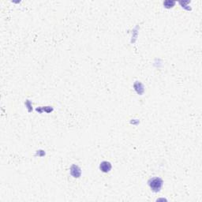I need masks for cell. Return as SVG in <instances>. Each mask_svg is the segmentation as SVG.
<instances>
[{
    "label": "cell",
    "instance_id": "1",
    "mask_svg": "<svg viewBox=\"0 0 202 202\" xmlns=\"http://www.w3.org/2000/svg\"><path fill=\"white\" fill-rule=\"evenodd\" d=\"M148 185L154 192H158L161 189L163 181L160 178H153L148 181Z\"/></svg>",
    "mask_w": 202,
    "mask_h": 202
},
{
    "label": "cell",
    "instance_id": "2",
    "mask_svg": "<svg viewBox=\"0 0 202 202\" xmlns=\"http://www.w3.org/2000/svg\"><path fill=\"white\" fill-rule=\"evenodd\" d=\"M100 169L101 171L104 172H108L110 171V170L111 169V165L109 162L104 161L100 164Z\"/></svg>",
    "mask_w": 202,
    "mask_h": 202
}]
</instances>
